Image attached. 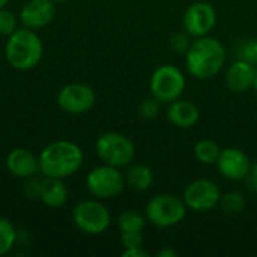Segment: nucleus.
I'll return each instance as SVG.
<instances>
[{
	"mask_svg": "<svg viewBox=\"0 0 257 257\" xmlns=\"http://www.w3.org/2000/svg\"><path fill=\"white\" fill-rule=\"evenodd\" d=\"M188 72L197 80H209L218 75L226 63L224 45L209 35L196 38L185 53Z\"/></svg>",
	"mask_w": 257,
	"mask_h": 257,
	"instance_id": "nucleus-1",
	"label": "nucleus"
},
{
	"mask_svg": "<svg viewBox=\"0 0 257 257\" xmlns=\"http://www.w3.org/2000/svg\"><path fill=\"white\" fill-rule=\"evenodd\" d=\"M39 170L47 178H66L74 175L83 164V151L78 145L68 142V140H59L41 152L39 158Z\"/></svg>",
	"mask_w": 257,
	"mask_h": 257,
	"instance_id": "nucleus-2",
	"label": "nucleus"
},
{
	"mask_svg": "<svg viewBox=\"0 0 257 257\" xmlns=\"http://www.w3.org/2000/svg\"><path fill=\"white\" fill-rule=\"evenodd\" d=\"M42 50L41 38L32 29H17L12 35H9L5 47V56L12 68L27 71L39 63Z\"/></svg>",
	"mask_w": 257,
	"mask_h": 257,
	"instance_id": "nucleus-3",
	"label": "nucleus"
},
{
	"mask_svg": "<svg viewBox=\"0 0 257 257\" xmlns=\"http://www.w3.org/2000/svg\"><path fill=\"white\" fill-rule=\"evenodd\" d=\"M187 205L182 197L175 194H157L145 208L146 220L155 227H173L187 215Z\"/></svg>",
	"mask_w": 257,
	"mask_h": 257,
	"instance_id": "nucleus-4",
	"label": "nucleus"
},
{
	"mask_svg": "<svg viewBox=\"0 0 257 257\" xmlns=\"http://www.w3.org/2000/svg\"><path fill=\"white\" fill-rule=\"evenodd\" d=\"M187 81L181 69L173 65H163L157 68L151 77V95L161 104H170L179 99L185 90Z\"/></svg>",
	"mask_w": 257,
	"mask_h": 257,
	"instance_id": "nucleus-5",
	"label": "nucleus"
},
{
	"mask_svg": "<svg viewBox=\"0 0 257 257\" xmlns=\"http://www.w3.org/2000/svg\"><path fill=\"white\" fill-rule=\"evenodd\" d=\"M98 157L113 167L128 166L136 154L134 143L130 137L120 133H105L96 140Z\"/></svg>",
	"mask_w": 257,
	"mask_h": 257,
	"instance_id": "nucleus-6",
	"label": "nucleus"
},
{
	"mask_svg": "<svg viewBox=\"0 0 257 257\" xmlns=\"http://www.w3.org/2000/svg\"><path fill=\"white\" fill-rule=\"evenodd\" d=\"M75 226L89 235L104 233L111 221L108 209L96 200H84L78 203L72 211Z\"/></svg>",
	"mask_w": 257,
	"mask_h": 257,
	"instance_id": "nucleus-7",
	"label": "nucleus"
},
{
	"mask_svg": "<svg viewBox=\"0 0 257 257\" xmlns=\"http://www.w3.org/2000/svg\"><path fill=\"white\" fill-rule=\"evenodd\" d=\"M89 191L99 199H111L120 194L125 188V176L110 164L95 167L87 175Z\"/></svg>",
	"mask_w": 257,
	"mask_h": 257,
	"instance_id": "nucleus-8",
	"label": "nucleus"
},
{
	"mask_svg": "<svg viewBox=\"0 0 257 257\" xmlns=\"http://www.w3.org/2000/svg\"><path fill=\"white\" fill-rule=\"evenodd\" d=\"M182 199L188 209H193L196 212H206L220 205L221 191L214 181L199 178L191 181L185 187Z\"/></svg>",
	"mask_w": 257,
	"mask_h": 257,
	"instance_id": "nucleus-9",
	"label": "nucleus"
},
{
	"mask_svg": "<svg viewBox=\"0 0 257 257\" xmlns=\"http://www.w3.org/2000/svg\"><path fill=\"white\" fill-rule=\"evenodd\" d=\"M217 24V12L214 6L208 2H194L191 3L182 17L184 30L193 36L200 38L209 35V32Z\"/></svg>",
	"mask_w": 257,
	"mask_h": 257,
	"instance_id": "nucleus-10",
	"label": "nucleus"
},
{
	"mask_svg": "<svg viewBox=\"0 0 257 257\" xmlns=\"http://www.w3.org/2000/svg\"><path fill=\"white\" fill-rule=\"evenodd\" d=\"M220 173L230 181H242L251 173L250 157L239 148L221 149L220 157L215 163Z\"/></svg>",
	"mask_w": 257,
	"mask_h": 257,
	"instance_id": "nucleus-11",
	"label": "nucleus"
},
{
	"mask_svg": "<svg viewBox=\"0 0 257 257\" xmlns=\"http://www.w3.org/2000/svg\"><path fill=\"white\" fill-rule=\"evenodd\" d=\"M59 105L72 114H81L89 111L95 104V92L81 83H72L65 86L59 96H57Z\"/></svg>",
	"mask_w": 257,
	"mask_h": 257,
	"instance_id": "nucleus-12",
	"label": "nucleus"
},
{
	"mask_svg": "<svg viewBox=\"0 0 257 257\" xmlns=\"http://www.w3.org/2000/svg\"><path fill=\"white\" fill-rule=\"evenodd\" d=\"M56 14V8L51 0H29L21 12V23L29 29H39L47 26Z\"/></svg>",
	"mask_w": 257,
	"mask_h": 257,
	"instance_id": "nucleus-13",
	"label": "nucleus"
},
{
	"mask_svg": "<svg viewBox=\"0 0 257 257\" xmlns=\"http://www.w3.org/2000/svg\"><path fill=\"white\" fill-rule=\"evenodd\" d=\"M256 68L254 65L238 59L233 62L226 72V84L235 93H244L253 89Z\"/></svg>",
	"mask_w": 257,
	"mask_h": 257,
	"instance_id": "nucleus-14",
	"label": "nucleus"
},
{
	"mask_svg": "<svg viewBox=\"0 0 257 257\" xmlns=\"http://www.w3.org/2000/svg\"><path fill=\"white\" fill-rule=\"evenodd\" d=\"M199 117H200V111H199L197 105L191 101L179 98L169 104L167 120L176 128L188 130L197 123Z\"/></svg>",
	"mask_w": 257,
	"mask_h": 257,
	"instance_id": "nucleus-15",
	"label": "nucleus"
},
{
	"mask_svg": "<svg viewBox=\"0 0 257 257\" xmlns=\"http://www.w3.org/2000/svg\"><path fill=\"white\" fill-rule=\"evenodd\" d=\"M6 167L17 178H30L39 169V161L30 151L17 148L9 152Z\"/></svg>",
	"mask_w": 257,
	"mask_h": 257,
	"instance_id": "nucleus-16",
	"label": "nucleus"
},
{
	"mask_svg": "<svg viewBox=\"0 0 257 257\" xmlns=\"http://www.w3.org/2000/svg\"><path fill=\"white\" fill-rule=\"evenodd\" d=\"M47 206L59 208L68 199V188L59 178H48L41 185V197Z\"/></svg>",
	"mask_w": 257,
	"mask_h": 257,
	"instance_id": "nucleus-17",
	"label": "nucleus"
},
{
	"mask_svg": "<svg viewBox=\"0 0 257 257\" xmlns=\"http://www.w3.org/2000/svg\"><path fill=\"white\" fill-rule=\"evenodd\" d=\"M126 184L137 191H146L154 184V173L145 164H134L125 173Z\"/></svg>",
	"mask_w": 257,
	"mask_h": 257,
	"instance_id": "nucleus-18",
	"label": "nucleus"
},
{
	"mask_svg": "<svg viewBox=\"0 0 257 257\" xmlns=\"http://www.w3.org/2000/svg\"><path fill=\"white\" fill-rule=\"evenodd\" d=\"M220 146L211 140V139H203L199 140L194 145V157L197 158V161H200L202 164H215L218 157H220Z\"/></svg>",
	"mask_w": 257,
	"mask_h": 257,
	"instance_id": "nucleus-19",
	"label": "nucleus"
},
{
	"mask_svg": "<svg viewBox=\"0 0 257 257\" xmlns=\"http://www.w3.org/2000/svg\"><path fill=\"white\" fill-rule=\"evenodd\" d=\"M145 217L136 211H125L119 217V229L120 233H142L145 229Z\"/></svg>",
	"mask_w": 257,
	"mask_h": 257,
	"instance_id": "nucleus-20",
	"label": "nucleus"
},
{
	"mask_svg": "<svg viewBox=\"0 0 257 257\" xmlns=\"http://www.w3.org/2000/svg\"><path fill=\"white\" fill-rule=\"evenodd\" d=\"M220 205L227 214H239L245 208V199L239 191H229L221 196Z\"/></svg>",
	"mask_w": 257,
	"mask_h": 257,
	"instance_id": "nucleus-21",
	"label": "nucleus"
},
{
	"mask_svg": "<svg viewBox=\"0 0 257 257\" xmlns=\"http://www.w3.org/2000/svg\"><path fill=\"white\" fill-rule=\"evenodd\" d=\"M15 238H17V233H15L14 226L6 218L0 217V256L6 254L12 248Z\"/></svg>",
	"mask_w": 257,
	"mask_h": 257,
	"instance_id": "nucleus-22",
	"label": "nucleus"
},
{
	"mask_svg": "<svg viewBox=\"0 0 257 257\" xmlns=\"http://www.w3.org/2000/svg\"><path fill=\"white\" fill-rule=\"evenodd\" d=\"M236 56L241 60H245L251 65H257V39L242 41L236 50Z\"/></svg>",
	"mask_w": 257,
	"mask_h": 257,
	"instance_id": "nucleus-23",
	"label": "nucleus"
},
{
	"mask_svg": "<svg viewBox=\"0 0 257 257\" xmlns=\"http://www.w3.org/2000/svg\"><path fill=\"white\" fill-rule=\"evenodd\" d=\"M170 48L178 53V54H185L191 45V41H190V35L187 32H178L175 35L170 36Z\"/></svg>",
	"mask_w": 257,
	"mask_h": 257,
	"instance_id": "nucleus-24",
	"label": "nucleus"
},
{
	"mask_svg": "<svg viewBox=\"0 0 257 257\" xmlns=\"http://www.w3.org/2000/svg\"><path fill=\"white\" fill-rule=\"evenodd\" d=\"M160 105H161V102L158 99H155L154 96L146 98L139 105V114L143 119H154L160 113Z\"/></svg>",
	"mask_w": 257,
	"mask_h": 257,
	"instance_id": "nucleus-25",
	"label": "nucleus"
},
{
	"mask_svg": "<svg viewBox=\"0 0 257 257\" xmlns=\"http://www.w3.org/2000/svg\"><path fill=\"white\" fill-rule=\"evenodd\" d=\"M17 30V20L12 12L6 9H0V35H12Z\"/></svg>",
	"mask_w": 257,
	"mask_h": 257,
	"instance_id": "nucleus-26",
	"label": "nucleus"
},
{
	"mask_svg": "<svg viewBox=\"0 0 257 257\" xmlns=\"http://www.w3.org/2000/svg\"><path fill=\"white\" fill-rule=\"evenodd\" d=\"M120 239H122V245L125 248L142 247V244H143V235L142 233H122Z\"/></svg>",
	"mask_w": 257,
	"mask_h": 257,
	"instance_id": "nucleus-27",
	"label": "nucleus"
},
{
	"mask_svg": "<svg viewBox=\"0 0 257 257\" xmlns=\"http://www.w3.org/2000/svg\"><path fill=\"white\" fill-rule=\"evenodd\" d=\"M41 185L39 181H29L24 187V193L29 199H39L41 197Z\"/></svg>",
	"mask_w": 257,
	"mask_h": 257,
	"instance_id": "nucleus-28",
	"label": "nucleus"
},
{
	"mask_svg": "<svg viewBox=\"0 0 257 257\" xmlns=\"http://www.w3.org/2000/svg\"><path fill=\"white\" fill-rule=\"evenodd\" d=\"M123 257H146L148 253L142 248V247H133V248H125V251L122 253Z\"/></svg>",
	"mask_w": 257,
	"mask_h": 257,
	"instance_id": "nucleus-29",
	"label": "nucleus"
},
{
	"mask_svg": "<svg viewBox=\"0 0 257 257\" xmlns=\"http://www.w3.org/2000/svg\"><path fill=\"white\" fill-rule=\"evenodd\" d=\"M178 251H175L173 248H163L157 253V257H176Z\"/></svg>",
	"mask_w": 257,
	"mask_h": 257,
	"instance_id": "nucleus-30",
	"label": "nucleus"
},
{
	"mask_svg": "<svg viewBox=\"0 0 257 257\" xmlns=\"http://www.w3.org/2000/svg\"><path fill=\"white\" fill-rule=\"evenodd\" d=\"M250 175L253 176V181L257 184V161L251 166V173H250Z\"/></svg>",
	"mask_w": 257,
	"mask_h": 257,
	"instance_id": "nucleus-31",
	"label": "nucleus"
},
{
	"mask_svg": "<svg viewBox=\"0 0 257 257\" xmlns=\"http://www.w3.org/2000/svg\"><path fill=\"white\" fill-rule=\"evenodd\" d=\"M253 89L257 93V68H256V74H254V81H253Z\"/></svg>",
	"mask_w": 257,
	"mask_h": 257,
	"instance_id": "nucleus-32",
	"label": "nucleus"
},
{
	"mask_svg": "<svg viewBox=\"0 0 257 257\" xmlns=\"http://www.w3.org/2000/svg\"><path fill=\"white\" fill-rule=\"evenodd\" d=\"M8 2H9V0H0V9H2V8H5Z\"/></svg>",
	"mask_w": 257,
	"mask_h": 257,
	"instance_id": "nucleus-33",
	"label": "nucleus"
},
{
	"mask_svg": "<svg viewBox=\"0 0 257 257\" xmlns=\"http://www.w3.org/2000/svg\"><path fill=\"white\" fill-rule=\"evenodd\" d=\"M51 2H66V0H51Z\"/></svg>",
	"mask_w": 257,
	"mask_h": 257,
	"instance_id": "nucleus-34",
	"label": "nucleus"
}]
</instances>
